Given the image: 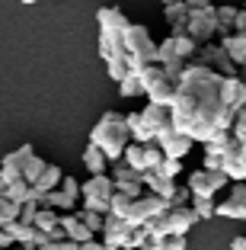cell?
I'll return each mask as SVG.
<instances>
[{
    "label": "cell",
    "instance_id": "obj_1",
    "mask_svg": "<svg viewBox=\"0 0 246 250\" xmlns=\"http://www.w3.org/2000/svg\"><path fill=\"white\" fill-rule=\"evenodd\" d=\"M221 74L205 67L202 61H189L186 71L179 74L176 83V96H173V128L186 132L192 141H208L214 135V119L221 112Z\"/></svg>",
    "mask_w": 246,
    "mask_h": 250
},
{
    "label": "cell",
    "instance_id": "obj_2",
    "mask_svg": "<svg viewBox=\"0 0 246 250\" xmlns=\"http://www.w3.org/2000/svg\"><path fill=\"white\" fill-rule=\"evenodd\" d=\"M90 141H93L96 147H102V154H106L109 161H118V157L125 154V145L131 141L125 116H118V112H112V109L102 112L99 122H96L93 132H90Z\"/></svg>",
    "mask_w": 246,
    "mask_h": 250
},
{
    "label": "cell",
    "instance_id": "obj_3",
    "mask_svg": "<svg viewBox=\"0 0 246 250\" xmlns=\"http://www.w3.org/2000/svg\"><path fill=\"white\" fill-rule=\"evenodd\" d=\"M125 122H128L131 141H138V145H147V141H157L163 132H170V128H173V112H170V106L147 103V109L125 116Z\"/></svg>",
    "mask_w": 246,
    "mask_h": 250
},
{
    "label": "cell",
    "instance_id": "obj_4",
    "mask_svg": "<svg viewBox=\"0 0 246 250\" xmlns=\"http://www.w3.org/2000/svg\"><path fill=\"white\" fill-rule=\"evenodd\" d=\"M122 39H125V55H128L131 71H141V67L157 61V45H153L147 26H134V22H131L128 29L122 32Z\"/></svg>",
    "mask_w": 246,
    "mask_h": 250
},
{
    "label": "cell",
    "instance_id": "obj_5",
    "mask_svg": "<svg viewBox=\"0 0 246 250\" xmlns=\"http://www.w3.org/2000/svg\"><path fill=\"white\" fill-rule=\"evenodd\" d=\"M195 221H198V215L192 206H176V208L157 212L144 228H147V234H189L195 228Z\"/></svg>",
    "mask_w": 246,
    "mask_h": 250
},
{
    "label": "cell",
    "instance_id": "obj_6",
    "mask_svg": "<svg viewBox=\"0 0 246 250\" xmlns=\"http://www.w3.org/2000/svg\"><path fill=\"white\" fill-rule=\"evenodd\" d=\"M138 74H141V81H144V93H147V100H151V103H157V106H173L176 83H179V81H173V77L160 67V61L141 67Z\"/></svg>",
    "mask_w": 246,
    "mask_h": 250
},
{
    "label": "cell",
    "instance_id": "obj_7",
    "mask_svg": "<svg viewBox=\"0 0 246 250\" xmlns=\"http://www.w3.org/2000/svg\"><path fill=\"white\" fill-rule=\"evenodd\" d=\"M112 192H115V183L109 173H93L87 183L80 186V199H83V208H93V212H109L112 206Z\"/></svg>",
    "mask_w": 246,
    "mask_h": 250
},
{
    "label": "cell",
    "instance_id": "obj_8",
    "mask_svg": "<svg viewBox=\"0 0 246 250\" xmlns=\"http://www.w3.org/2000/svg\"><path fill=\"white\" fill-rule=\"evenodd\" d=\"M186 32L189 39L195 45H205L217 36V16H214V7H205V10H195V13H189L186 20Z\"/></svg>",
    "mask_w": 246,
    "mask_h": 250
},
{
    "label": "cell",
    "instance_id": "obj_9",
    "mask_svg": "<svg viewBox=\"0 0 246 250\" xmlns=\"http://www.w3.org/2000/svg\"><path fill=\"white\" fill-rule=\"evenodd\" d=\"M227 183H230V180H227L224 170H205V167L195 170V173H189V180H186L192 196H205V199H214V192L224 189Z\"/></svg>",
    "mask_w": 246,
    "mask_h": 250
},
{
    "label": "cell",
    "instance_id": "obj_10",
    "mask_svg": "<svg viewBox=\"0 0 246 250\" xmlns=\"http://www.w3.org/2000/svg\"><path fill=\"white\" fill-rule=\"evenodd\" d=\"M131 231H134V225H128L122 215L106 212V221H102V244H106V250H125L131 241Z\"/></svg>",
    "mask_w": 246,
    "mask_h": 250
},
{
    "label": "cell",
    "instance_id": "obj_11",
    "mask_svg": "<svg viewBox=\"0 0 246 250\" xmlns=\"http://www.w3.org/2000/svg\"><path fill=\"white\" fill-rule=\"evenodd\" d=\"M195 61H202L205 67H211V71H217L221 77H233L237 74V64L230 61V55L221 48V42L217 45H211V42H205V45H198V52H195Z\"/></svg>",
    "mask_w": 246,
    "mask_h": 250
},
{
    "label": "cell",
    "instance_id": "obj_12",
    "mask_svg": "<svg viewBox=\"0 0 246 250\" xmlns=\"http://www.w3.org/2000/svg\"><path fill=\"white\" fill-rule=\"evenodd\" d=\"M157 145L163 147V157H186L189 151H192V145H195V141L189 138L186 132H179V128H170V132H163L157 138Z\"/></svg>",
    "mask_w": 246,
    "mask_h": 250
},
{
    "label": "cell",
    "instance_id": "obj_13",
    "mask_svg": "<svg viewBox=\"0 0 246 250\" xmlns=\"http://www.w3.org/2000/svg\"><path fill=\"white\" fill-rule=\"evenodd\" d=\"M217 215H221V218L246 221V183H233L230 196H227L224 202H217Z\"/></svg>",
    "mask_w": 246,
    "mask_h": 250
},
{
    "label": "cell",
    "instance_id": "obj_14",
    "mask_svg": "<svg viewBox=\"0 0 246 250\" xmlns=\"http://www.w3.org/2000/svg\"><path fill=\"white\" fill-rule=\"evenodd\" d=\"M96 22H99V32H125L131 26V20L125 16L122 7H99L96 10Z\"/></svg>",
    "mask_w": 246,
    "mask_h": 250
},
{
    "label": "cell",
    "instance_id": "obj_15",
    "mask_svg": "<svg viewBox=\"0 0 246 250\" xmlns=\"http://www.w3.org/2000/svg\"><path fill=\"white\" fill-rule=\"evenodd\" d=\"M29 151H32V145H22V147H16L13 154H7L0 161V180H3V183H13V180L22 177V161H26Z\"/></svg>",
    "mask_w": 246,
    "mask_h": 250
},
{
    "label": "cell",
    "instance_id": "obj_16",
    "mask_svg": "<svg viewBox=\"0 0 246 250\" xmlns=\"http://www.w3.org/2000/svg\"><path fill=\"white\" fill-rule=\"evenodd\" d=\"M221 103H224V106H233V109H240V106L246 103V83L240 81L237 74L221 81Z\"/></svg>",
    "mask_w": 246,
    "mask_h": 250
},
{
    "label": "cell",
    "instance_id": "obj_17",
    "mask_svg": "<svg viewBox=\"0 0 246 250\" xmlns=\"http://www.w3.org/2000/svg\"><path fill=\"white\" fill-rule=\"evenodd\" d=\"M224 173L233 183H246V161H243V154H240V141L224 151Z\"/></svg>",
    "mask_w": 246,
    "mask_h": 250
},
{
    "label": "cell",
    "instance_id": "obj_18",
    "mask_svg": "<svg viewBox=\"0 0 246 250\" xmlns=\"http://www.w3.org/2000/svg\"><path fill=\"white\" fill-rule=\"evenodd\" d=\"M61 177H64V173H61V167L58 164H45V170H42V177L36 180V183H32V199H42L45 192H51V189H58V183H61Z\"/></svg>",
    "mask_w": 246,
    "mask_h": 250
},
{
    "label": "cell",
    "instance_id": "obj_19",
    "mask_svg": "<svg viewBox=\"0 0 246 250\" xmlns=\"http://www.w3.org/2000/svg\"><path fill=\"white\" fill-rule=\"evenodd\" d=\"M61 228H64V234L71 237V241L83 244V241H93V231L83 225V218H80V212H71V215H61Z\"/></svg>",
    "mask_w": 246,
    "mask_h": 250
},
{
    "label": "cell",
    "instance_id": "obj_20",
    "mask_svg": "<svg viewBox=\"0 0 246 250\" xmlns=\"http://www.w3.org/2000/svg\"><path fill=\"white\" fill-rule=\"evenodd\" d=\"M221 48L230 55L233 64H243V61H246V32H230V36H221Z\"/></svg>",
    "mask_w": 246,
    "mask_h": 250
},
{
    "label": "cell",
    "instance_id": "obj_21",
    "mask_svg": "<svg viewBox=\"0 0 246 250\" xmlns=\"http://www.w3.org/2000/svg\"><path fill=\"white\" fill-rule=\"evenodd\" d=\"M99 55H102V61L125 55V39H122V32H99Z\"/></svg>",
    "mask_w": 246,
    "mask_h": 250
},
{
    "label": "cell",
    "instance_id": "obj_22",
    "mask_svg": "<svg viewBox=\"0 0 246 250\" xmlns=\"http://www.w3.org/2000/svg\"><path fill=\"white\" fill-rule=\"evenodd\" d=\"M109 164H112V161L102 154V147H96L93 141L83 147V167H87L90 173H109Z\"/></svg>",
    "mask_w": 246,
    "mask_h": 250
},
{
    "label": "cell",
    "instance_id": "obj_23",
    "mask_svg": "<svg viewBox=\"0 0 246 250\" xmlns=\"http://www.w3.org/2000/svg\"><path fill=\"white\" fill-rule=\"evenodd\" d=\"M3 196L10 199V202H16V206H22V202H29L32 199V183H26V180H13V183H7V189H3Z\"/></svg>",
    "mask_w": 246,
    "mask_h": 250
},
{
    "label": "cell",
    "instance_id": "obj_24",
    "mask_svg": "<svg viewBox=\"0 0 246 250\" xmlns=\"http://www.w3.org/2000/svg\"><path fill=\"white\" fill-rule=\"evenodd\" d=\"M118 93H122L125 100L144 93V81H141V74H138V71H128V74H125L122 81H118Z\"/></svg>",
    "mask_w": 246,
    "mask_h": 250
},
{
    "label": "cell",
    "instance_id": "obj_25",
    "mask_svg": "<svg viewBox=\"0 0 246 250\" xmlns=\"http://www.w3.org/2000/svg\"><path fill=\"white\" fill-rule=\"evenodd\" d=\"M214 16H217V36H230L233 32V20H237V7H230V3L214 7Z\"/></svg>",
    "mask_w": 246,
    "mask_h": 250
},
{
    "label": "cell",
    "instance_id": "obj_26",
    "mask_svg": "<svg viewBox=\"0 0 246 250\" xmlns=\"http://www.w3.org/2000/svg\"><path fill=\"white\" fill-rule=\"evenodd\" d=\"M45 164H48V161H42L36 151H29V154H26V161H22V180H26V183H36V180L42 177Z\"/></svg>",
    "mask_w": 246,
    "mask_h": 250
},
{
    "label": "cell",
    "instance_id": "obj_27",
    "mask_svg": "<svg viewBox=\"0 0 246 250\" xmlns=\"http://www.w3.org/2000/svg\"><path fill=\"white\" fill-rule=\"evenodd\" d=\"M122 161L131 164V167L138 170V173H144V145H138V141H128V145H125Z\"/></svg>",
    "mask_w": 246,
    "mask_h": 250
},
{
    "label": "cell",
    "instance_id": "obj_28",
    "mask_svg": "<svg viewBox=\"0 0 246 250\" xmlns=\"http://www.w3.org/2000/svg\"><path fill=\"white\" fill-rule=\"evenodd\" d=\"M189 206L195 208L198 221H202V218H214V215H217V202H214V199H205V196H192V199H189Z\"/></svg>",
    "mask_w": 246,
    "mask_h": 250
},
{
    "label": "cell",
    "instance_id": "obj_29",
    "mask_svg": "<svg viewBox=\"0 0 246 250\" xmlns=\"http://www.w3.org/2000/svg\"><path fill=\"white\" fill-rule=\"evenodd\" d=\"M163 16H167V22H170V29L173 26H186V20H189V10H186V3H170V7H163Z\"/></svg>",
    "mask_w": 246,
    "mask_h": 250
},
{
    "label": "cell",
    "instance_id": "obj_30",
    "mask_svg": "<svg viewBox=\"0 0 246 250\" xmlns=\"http://www.w3.org/2000/svg\"><path fill=\"white\" fill-rule=\"evenodd\" d=\"M109 177H112V183H125V180H134V177H141V173L131 167V164H125V161H112Z\"/></svg>",
    "mask_w": 246,
    "mask_h": 250
},
{
    "label": "cell",
    "instance_id": "obj_31",
    "mask_svg": "<svg viewBox=\"0 0 246 250\" xmlns=\"http://www.w3.org/2000/svg\"><path fill=\"white\" fill-rule=\"evenodd\" d=\"M106 71H109V81H122V77H125V74H128L131 71V67H128V55H118V58H109L106 61Z\"/></svg>",
    "mask_w": 246,
    "mask_h": 250
},
{
    "label": "cell",
    "instance_id": "obj_32",
    "mask_svg": "<svg viewBox=\"0 0 246 250\" xmlns=\"http://www.w3.org/2000/svg\"><path fill=\"white\" fill-rule=\"evenodd\" d=\"M189 199H192V189H189V186H179V183H176V189L170 192L167 199H163V206H167V208H176V206H189Z\"/></svg>",
    "mask_w": 246,
    "mask_h": 250
},
{
    "label": "cell",
    "instance_id": "obj_33",
    "mask_svg": "<svg viewBox=\"0 0 246 250\" xmlns=\"http://www.w3.org/2000/svg\"><path fill=\"white\" fill-rule=\"evenodd\" d=\"M160 173V177H167V180H176L179 177V170H182V164H179V157H163V161L153 167Z\"/></svg>",
    "mask_w": 246,
    "mask_h": 250
},
{
    "label": "cell",
    "instance_id": "obj_34",
    "mask_svg": "<svg viewBox=\"0 0 246 250\" xmlns=\"http://www.w3.org/2000/svg\"><path fill=\"white\" fill-rule=\"evenodd\" d=\"M19 218V206L16 202H10L7 196H0V228L3 225H10V221H16Z\"/></svg>",
    "mask_w": 246,
    "mask_h": 250
},
{
    "label": "cell",
    "instance_id": "obj_35",
    "mask_svg": "<svg viewBox=\"0 0 246 250\" xmlns=\"http://www.w3.org/2000/svg\"><path fill=\"white\" fill-rule=\"evenodd\" d=\"M160 161H163V147L157 141H147L144 145V170H153Z\"/></svg>",
    "mask_w": 246,
    "mask_h": 250
},
{
    "label": "cell",
    "instance_id": "obj_36",
    "mask_svg": "<svg viewBox=\"0 0 246 250\" xmlns=\"http://www.w3.org/2000/svg\"><path fill=\"white\" fill-rule=\"evenodd\" d=\"M233 122H237V109H233V106H221V112H217V119H214V128L233 132Z\"/></svg>",
    "mask_w": 246,
    "mask_h": 250
},
{
    "label": "cell",
    "instance_id": "obj_37",
    "mask_svg": "<svg viewBox=\"0 0 246 250\" xmlns=\"http://www.w3.org/2000/svg\"><path fill=\"white\" fill-rule=\"evenodd\" d=\"M80 218H83V225H87L93 234H99V231H102V221H106V215H102V212H93V208H83V212H80Z\"/></svg>",
    "mask_w": 246,
    "mask_h": 250
},
{
    "label": "cell",
    "instance_id": "obj_38",
    "mask_svg": "<svg viewBox=\"0 0 246 250\" xmlns=\"http://www.w3.org/2000/svg\"><path fill=\"white\" fill-rule=\"evenodd\" d=\"M36 212H38V202H36V199L22 202V206H19V221H22V225H36Z\"/></svg>",
    "mask_w": 246,
    "mask_h": 250
},
{
    "label": "cell",
    "instance_id": "obj_39",
    "mask_svg": "<svg viewBox=\"0 0 246 250\" xmlns=\"http://www.w3.org/2000/svg\"><path fill=\"white\" fill-rule=\"evenodd\" d=\"M38 250H77V241H71V237H61V241H45V244H38Z\"/></svg>",
    "mask_w": 246,
    "mask_h": 250
},
{
    "label": "cell",
    "instance_id": "obj_40",
    "mask_svg": "<svg viewBox=\"0 0 246 250\" xmlns=\"http://www.w3.org/2000/svg\"><path fill=\"white\" fill-rule=\"evenodd\" d=\"M233 135H237V138H243V135H246V103H243V106L237 109V122H233Z\"/></svg>",
    "mask_w": 246,
    "mask_h": 250
},
{
    "label": "cell",
    "instance_id": "obj_41",
    "mask_svg": "<svg viewBox=\"0 0 246 250\" xmlns=\"http://www.w3.org/2000/svg\"><path fill=\"white\" fill-rule=\"evenodd\" d=\"M61 189H64L67 192V196H74V199H80V183H77V180H74V177H61Z\"/></svg>",
    "mask_w": 246,
    "mask_h": 250
},
{
    "label": "cell",
    "instance_id": "obj_42",
    "mask_svg": "<svg viewBox=\"0 0 246 250\" xmlns=\"http://www.w3.org/2000/svg\"><path fill=\"white\" fill-rule=\"evenodd\" d=\"M205 170H224V157L221 154H211V151H205Z\"/></svg>",
    "mask_w": 246,
    "mask_h": 250
},
{
    "label": "cell",
    "instance_id": "obj_43",
    "mask_svg": "<svg viewBox=\"0 0 246 250\" xmlns=\"http://www.w3.org/2000/svg\"><path fill=\"white\" fill-rule=\"evenodd\" d=\"M167 250H186V234H167Z\"/></svg>",
    "mask_w": 246,
    "mask_h": 250
},
{
    "label": "cell",
    "instance_id": "obj_44",
    "mask_svg": "<svg viewBox=\"0 0 246 250\" xmlns=\"http://www.w3.org/2000/svg\"><path fill=\"white\" fill-rule=\"evenodd\" d=\"M186 3L189 13H195V10H205V7H214V0H182Z\"/></svg>",
    "mask_w": 246,
    "mask_h": 250
},
{
    "label": "cell",
    "instance_id": "obj_45",
    "mask_svg": "<svg viewBox=\"0 0 246 250\" xmlns=\"http://www.w3.org/2000/svg\"><path fill=\"white\" fill-rule=\"evenodd\" d=\"M233 32H246V10H237V20H233Z\"/></svg>",
    "mask_w": 246,
    "mask_h": 250
},
{
    "label": "cell",
    "instance_id": "obj_46",
    "mask_svg": "<svg viewBox=\"0 0 246 250\" xmlns=\"http://www.w3.org/2000/svg\"><path fill=\"white\" fill-rule=\"evenodd\" d=\"M77 250H106V244H102V241H96V237H93V241H83V244H77Z\"/></svg>",
    "mask_w": 246,
    "mask_h": 250
},
{
    "label": "cell",
    "instance_id": "obj_47",
    "mask_svg": "<svg viewBox=\"0 0 246 250\" xmlns=\"http://www.w3.org/2000/svg\"><path fill=\"white\" fill-rule=\"evenodd\" d=\"M10 244H13V237L7 234V228H0V250H7Z\"/></svg>",
    "mask_w": 246,
    "mask_h": 250
},
{
    "label": "cell",
    "instance_id": "obj_48",
    "mask_svg": "<svg viewBox=\"0 0 246 250\" xmlns=\"http://www.w3.org/2000/svg\"><path fill=\"white\" fill-rule=\"evenodd\" d=\"M230 250H246V237H233V241H230Z\"/></svg>",
    "mask_w": 246,
    "mask_h": 250
},
{
    "label": "cell",
    "instance_id": "obj_49",
    "mask_svg": "<svg viewBox=\"0 0 246 250\" xmlns=\"http://www.w3.org/2000/svg\"><path fill=\"white\" fill-rule=\"evenodd\" d=\"M240 154H243V161H246V135L240 138Z\"/></svg>",
    "mask_w": 246,
    "mask_h": 250
},
{
    "label": "cell",
    "instance_id": "obj_50",
    "mask_svg": "<svg viewBox=\"0 0 246 250\" xmlns=\"http://www.w3.org/2000/svg\"><path fill=\"white\" fill-rule=\"evenodd\" d=\"M240 81L246 83V61H243V64H240Z\"/></svg>",
    "mask_w": 246,
    "mask_h": 250
},
{
    "label": "cell",
    "instance_id": "obj_51",
    "mask_svg": "<svg viewBox=\"0 0 246 250\" xmlns=\"http://www.w3.org/2000/svg\"><path fill=\"white\" fill-rule=\"evenodd\" d=\"M160 3H163V7H170V3H179V0H160Z\"/></svg>",
    "mask_w": 246,
    "mask_h": 250
},
{
    "label": "cell",
    "instance_id": "obj_52",
    "mask_svg": "<svg viewBox=\"0 0 246 250\" xmlns=\"http://www.w3.org/2000/svg\"><path fill=\"white\" fill-rule=\"evenodd\" d=\"M22 3H38V0H22Z\"/></svg>",
    "mask_w": 246,
    "mask_h": 250
},
{
    "label": "cell",
    "instance_id": "obj_53",
    "mask_svg": "<svg viewBox=\"0 0 246 250\" xmlns=\"http://www.w3.org/2000/svg\"><path fill=\"white\" fill-rule=\"evenodd\" d=\"M131 250H147V247H131Z\"/></svg>",
    "mask_w": 246,
    "mask_h": 250
},
{
    "label": "cell",
    "instance_id": "obj_54",
    "mask_svg": "<svg viewBox=\"0 0 246 250\" xmlns=\"http://www.w3.org/2000/svg\"><path fill=\"white\" fill-rule=\"evenodd\" d=\"M243 10H246V7H243Z\"/></svg>",
    "mask_w": 246,
    "mask_h": 250
}]
</instances>
